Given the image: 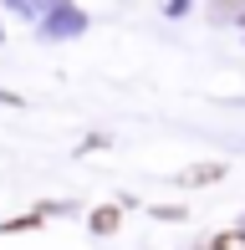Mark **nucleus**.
<instances>
[{"instance_id":"nucleus-2","label":"nucleus","mask_w":245,"mask_h":250,"mask_svg":"<svg viewBox=\"0 0 245 250\" xmlns=\"http://www.w3.org/2000/svg\"><path fill=\"white\" fill-rule=\"evenodd\" d=\"M209 250H245V235L240 230H225V235H215V245Z\"/></svg>"},{"instance_id":"nucleus-3","label":"nucleus","mask_w":245,"mask_h":250,"mask_svg":"<svg viewBox=\"0 0 245 250\" xmlns=\"http://www.w3.org/2000/svg\"><path fill=\"white\" fill-rule=\"evenodd\" d=\"M92 225H97L102 235H107V230H118V209H97V214H92Z\"/></svg>"},{"instance_id":"nucleus-1","label":"nucleus","mask_w":245,"mask_h":250,"mask_svg":"<svg viewBox=\"0 0 245 250\" xmlns=\"http://www.w3.org/2000/svg\"><path fill=\"white\" fill-rule=\"evenodd\" d=\"M215 179H225V164H189L184 174H179V184L199 189V184H215Z\"/></svg>"}]
</instances>
